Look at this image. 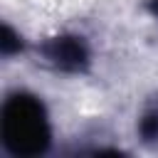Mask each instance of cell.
Masks as SVG:
<instances>
[{"label":"cell","mask_w":158,"mask_h":158,"mask_svg":"<svg viewBox=\"0 0 158 158\" xmlns=\"http://www.w3.org/2000/svg\"><path fill=\"white\" fill-rule=\"evenodd\" d=\"M0 131L5 148L17 158L40 156L52 143L47 109L30 91H12L5 96L0 111Z\"/></svg>","instance_id":"6da1fadb"},{"label":"cell","mask_w":158,"mask_h":158,"mask_svg":"<svg viewBox=\"0 0 158 158\" xmlns=\"http://www.w3.org/2000/svg\"><path fill=\"white\" fill-rule=\"evenodd\" d=\"M42 59L62 72V74H84L91 67V47L86 37L74 35V32H62L40 44Z\"/></svg>","instance_id":"7a4b0ae2"},{"label":"cell","mask_w":158,"mask_h":158,"mask_svg":"<svg viewBox=\"0 0 158 158\" xmlns=\"http://www.w3.org/2000/svg\"><path fill=\"white\" fill-rule=\"evenodd\" d=\"M136 133L146 146H158V99L143 106L136 123Z\"/></svg>","instance_id":"3957f363"},{"label":"cell","mask_w":158,"mask_h":158,"mask_svg":"<svg viewBox=\"0 0 158 158\" xmlns=\"http://www.w3.org/2000/svg\"><path fill=\"white\" fill-rule=\"evenodd\" d=\"M22 47H25L22 37L10 25H2V35H0V52H2V57H15V54L22 52Z\"/></svg>","instance_id":"277c9868"},{"label":"cell","mask_w":158,"mask_h":158,"mask_svg":"<svg viewBox=\"0 0 158 158\" xmlns=\"http://www.w3.org/2000/svg\"><path fill=\"white\" fill-rule=\"evenodd\" d=\"M143 10H146L153 20H158V0H143Z\"/></svg>","instance_id":"5b68a950"}]
</instances>
